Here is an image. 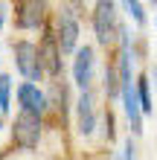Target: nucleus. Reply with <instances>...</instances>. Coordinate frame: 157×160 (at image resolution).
I'll use <instances>...</instances> for the list:
<instances>
[{"label":"nucleus","instance_id":"obj_2","mask_svg":"<svg viewBox=\"0 0 157 160\" xmlns=\"http://www.w3.org/2000/svg\"><path fill=\"white\" fill-rule=\"evenodd\" d=\"M12 137H15V143L21 148H35V146H38V137H41V117L21 111V114L15 117Z\"/></svg>","mask_w":157,"mask_h":160},{"label":"nucleus","instance_id":"obj_5","mask_svg":"<svg viewBox=\"0 0 157 160\" xmlns=\"http://www.w3.org/2000/svg\"><path fill=\"white\" fill-rule=\"evenodd\" d=\"M17 102H21V111L35 114V117H41L44 111H47V96H44L38 90V84H32V82L17 84Z\"/></svg>","mask_w":157,"mask_h":160},{"label":"nucleus","instance_id":"obj_7","mask_svg":"<svg viewBox=\"0 0 157 160\" xmlns=\"http://www.w3.org/2000/svg\"><path fill=\"white\" fill-rule=\"evenodd\" d=\"M90 76H93V50H90V47H81L76 52V61H73V82H76L81 90H87Z\"/></svg>","mask_w":157,"mask_h":160},{"label":"nucleus","instance_id":"obj_10","mask_svg":"<svg viewBox=\"0 0 157 160\" xmlns=\"http://www.w3.org/2000/svg\"><path fill=\"white\" fill-rule=\"evenodd\" d=\"M58 44H55L52 38H47L44 41V47H41V64H44V70L50 73V76H58L61 73V61H58Z\"/></svg>","mask_w":157,"mask_h":160},{"label":"nucleus","instance_id":"obj_9","mask_svg":"<svg viewBox=\"0 0 157 160\" xmlns=\"http://www.w3.org/2000/svg\"><path fill=\"white\" fill-rule=\"evenodd\" d=\"M76 117H79V131L81 134H93L96 128V111H93V99L87 90H81V96L76 102Z\"/></svg>","mask_w":157,"mask_h":160},{"label":"nucleus","instance_id":"obj_8","mask_svg":"<svg viewBox=\"0 0 157 160\" xmlns=\"http://www.w3.org/2000/svg\"><path fill=\"white\" fill-rule=\"evenodd\" d=\"M44 3H35V0H29V3H15V23L21 26V29H32V26L41 23L44 18Z\"/></svg>","mask_w":157,"mask_h":160},{"label":"nucleus","instance_id":"obj_16","mask_svg":"<svg viewBox=\"0 0 157 160\" xmlns=\"http://www.w3.org/2000/svg\"><path fill=\"white\" fill-rule=\"evenodd\" d=\"M0 26H3V12H0Z\"/></svg>","mask_w":157,"mask_h":160},{"label":"nucleus","instance_id":"obj_6","mask_svg":"<svg viewBox=\"0 0 157 160\" xmlns=\"http://www.w3.org/2000/svg\"><path fill=\"white\" fill-rule=\"evenodd\" d=\"M122 105H125L128 119H131V131L140 134V131H143V105H140V93H137L134 82L122 84Z\"/></svg>","mask_w":157,"mask_h":160},{"label":"nucleus","instance_id":"obj_11","mask_svg":"<svg viewBox=\"0 0 157 160\" xmlns=\"http://www.w3.org/2000/svg\"><path fill=\"white\" fill-rule=\"evenodd\" d=\"M9 93H12V76H0V111L9 114L12 111V99H9Z\"/></svg>","mask_w":157,"mask_h":160},{"label":"nucleus","instance_id":"obj_13","mask_svg":"<svg viewBox=\"0 0 157 160\" xmlns=\"http://www.w3.org/2000/svg\"><path fill=\"white\" fill-rule=\"evenodd\" d=\"M137 93H140V105H143V114H151L154 105H151V93H149V82L140 79V84H137Z\"/></svg>","mask_w":157,"mask_h":160},{"label":"nucleus","instance_id":"obj_14","mask_svg":"<svg viewBox=\"0 0 157 160\" xmlns=\"http://www.w3.org/2000/svg\"><path fill=\"white\" fill-rule=\"evenodd\" d=\"M125 12L131 15L137 23H143V21H145V15H143V6L137 3V0H128V3H125Z\"/></svg>","mask_w":157,"mask_h":160},{"label":"nucleus","instance_id":"obj_3","mask_svg":"<svg viewBox=\"0 0 157 160\" xmlns=\"http://www.w3.org/2000/svg\"><path fill=\"white\" fill-rule=\"evenodd\" d=\"M114 3H108V0H102V3H96V12H93V29H96V41L99 44H108L110 38H114L116 29V12H114Z\"/></svg>","mask_w":157,"mask_h":160},{"label":"nucleus","instance_id":"obj_17","mask_svg":"<svg viewBox=\"0 0 157 160\" xmlns=\"http://www.w3.org/2000/svg\"><path fill=\"white\" fill-rule=\"evenodd\" d=\"M0 128H3V122H0Z\"/></svg>","mask_w":157,"mask_h":160},{"label":"nucleus","instance_id":"obj_15","mask_svg":"<svg viewBox=\"0 0 157 160\" xmlns=\"http://www.w3.org/2000/svg\"><path fill=\"white\" fill-rule=\"evenodd\" d=\"M122 160H137V148L131 140H125V148H122Z\"/></svg>","mask_w":157,"mask_h":160},{"label":"nucleus","instance_id":"obj_12","mask_svg":"<svg viewBox=\"0 0 157 160\" xmlns=\"http://www.w3.org/2000/svg\"><path fill=\"white\" fill-rule=\"evenodd\" d=\"M105 93H108V96H116V93L122 96V79L116 76V70H114V67H108V70H105Z\"/></svg>","mask_w":157,"mask_h":160},{"label":"nucleus","instance_id":"obj_4","mask_svg":"<svg viewBox=\"0 0 157 160\" xmlns=\"http://www.w3.org/2000/svg\"><path fill=\"white\" fill-rule=\"evenodd\" d=\"M79 41V23L73 18L70 9H61L58 12V35H55V44H58L61 52H73Z\"/></svg>","mask_w":157,"mask_h":160},{"label":"nucleus","instance_id":"obj_1","mask_svg":"<svg viewBox=\"0 0 157 160\" xmlns=\"http://www.w3.org/2000/svg\"><path fill=\"white\" fill-rule=\"evenodd\" d=\"M15 64H17V70H21V76L26 82H38L41 73H44L41 50L32 41H17L15 44Z\"/></svg>","mask_w":157,"mask_h":160}]
</instances>
